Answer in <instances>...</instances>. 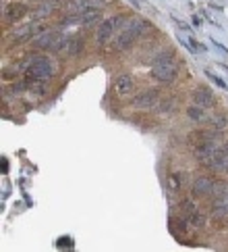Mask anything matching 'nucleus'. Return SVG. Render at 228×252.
Listing matches in <instances>:
<instances>
[{
	"label": "nucleus",
	"instance_id": "obj_1",
	"mask_svg": "<svg viewBox=\"0 0 228 252\" xmlns=\"http://www.w3.org/2000/svg\"><path fill=\"white\" fill-rule=\"evenodd\" d=\"M145 30H150V23L145 21V19H141V17H135V19H131L129 28H127V30L114 40V50L123 52V50H127V48H131L133 44H135V40L139 38V35H141Z\"/></svg>",
	"mask_w": 228,
	"mask_h": 252
},
{
	"label": "nucleus",
	"instance_id": "obj_2",
	"mask_svg": "<svg viewBox=\"0 0 228 252\" xmlns=\"http://www.w3.org/2000/svg\"><path fill=\"white\" fill-rule=\"evenodd\" d=\"M27 79H38V82H46V79H52L54 77V67H52V61L44 55L38 57H29V67L25 71Z\"/></svg>",
	"mask_w": 228,
	"mask_h": 252
},
{
	"label": "nucleus",
	"instance_id": "obj_3",
	"mask_svg": "<svg viewBox=\"0 0 228 252\" xmlns=\"http://www.w3.org/2000/svg\"><path fill=\"white\" fill-rule=\"evenodd\" d=\"M125 19H127L125 15H114V17H108V19H104L102 23L98 25V32H96V42L100 44V46H104V44L112 38V33L118 30V25H121Z\"/></svg>",
	"mask_w": 228,
	"mask_h": 252
},
{
	"label": "nucleus",
	"instance_id": "obj_4",
	"mask_svg": "<svg viewBox=\"0 0 228 252\" xmlns=\"http://www.w3.org/2000/svg\"><path fill=\"white\" fill-rule=\"evenodd\" d=\"M222 131H218L214 138H209V140H205V142H202V144H197V146L193 148V157L199 160V163H203V160H207L212 155H216V150L222 146Z\"/></svg>",
	"mask_w": 228,
	"mask_h": 252
},
{
	"label": "nucleus",
	"instance_id": "obj_5",
	"mask_svg": "<svg viewBox=\"0 0 228 252\" xmlns=\"http://www.w3.org/2000/svg\"><path fill=\"white\" fill-rule=\"evenodd\" d=\"M178 75V65L177 61H170V63H162V65H153L152 67V77L160 84H172Z\"/></svg>",
	"mask_w": 228,
	"mask_h": 252
},
{
	"label": "nucleus",
	"instance_id": "obj_6",
	"mask_svg": "<svg viewBox=\"0 0 228 252\" xmlns=\"http://www.w3.org/2000/svg\"><path fill=\"white\" fill-rule=\"evenodd\" d=\"M209 171H226L228 167V142H222V146L216 150V155H212L207 160L202 163Z\"/></svg>",
	"mask_w": 228,
	"mask_h": 252
},
{
	"label": "nucleus",
	"instance_id": "obj_7",
	"mask_svg": "<svg viewBox=\"0 0 228 252\" xmlns=\"http://www.w3.org/2000/svg\"><path fill=\"white\" fill-rule=\"evenodd\" d=\"M158 100H160V92L150 88V90H141V92L133 98V106L135 109H141V111H150V109H156Z\"/></svg>",
	"mask_w": 228,
	"mask_h": 252
},
{
	"label": "nucleus",
	"instance_id": "obj_8",
	"mask_svg": "<svg viewBox=\"0 0 228 252\" xmlns=\"http://www.w3.org/2000/svg\"><path fill=\"white\" fill-rule=\"evenodd\" d=\"M214 184L216 179L209 177V175H197L193 179V184H191V194L193 198H202V196H209L214 190Z\"/></svg>",
	"mask_w": 228,
	"mask_h": 252
},
{
	"label": "nucleus",
	"instance_id": "obj_9",
	"mask_svg": "<svg viewBox=\"0 0 228 252\" xmlns=\"http://www.w3.org/2000/svg\"><path fill=\"white\" fill-rule=\"evenodd\" d=\"M60 38H62L60 32L48 30V32H44V33H40V35H35L33 42H31V46L38 48V50H52L54 46H56V42H58Z\"/></svg>",
	"mask_w": 228,
	"mask_h": 252
},
{
	"label": "nucleus",
	"instance_id": "obj_10",
	"mask_svg": "<svg viewBox=\"0 0 228 252\" xmlns=\"http://www.w3.org/2000/svg\"><path fill=\"white\" fill-rule=\"evenodd\" d=\"M25 15H27V6L21 4V2H13V4H8L6 8H2V17H4V23L6 25L19 23Z\"/></svg>",
	"mask_w": 228,
	"mask_h": 252
},
{
	"label": "nucleus",
	"instance_id": "obj_11",
	"mask_svg": "<svg viewBox=\"0 0 228 252\" xmlns=\"http://www.w3.org/2000/svg\"><path fill=\"white\" fill-rule=\"evenodd\" d=\"M133 90H135V82H133V77L129 73H121V75L116 77V82H114V94L118 98L131 96Z\"/></svg>",
	"mask_w": 228,
	"mask_h": 252
},
{
	"label": "nucleus",
	"instance_id": "obj_12",
	"mask_svg": "<svg viewBox=\"0 0 228 252\" xmlns=\"http://www.w3.org/2000/svg\"><path fill=\"white\" fill-rule=\"evenodd\" d=\"M191 98H193V102H195V104H202V106H205V109H209V106H214V104H216V96H214V92H212L209 88H203V86L195 88L193 92H191Z\"/></svg>",
	"mask_w": 228,
	"mask_h": 252
},
{
	"label": "nucleus",
	"instance_id": "obj_13",
	"mask_svg": "<svg viewBox=\"0 0 228 252\" xmlns=\"http://www.w3.org/2000/svg\"><path fill=\"white\" fill-rule=\"evenodd\" d=\"M104 4V0H73V2H69L67 6V13L69 15H81L89 11V8H100Z\"/></svg>",
	"mask_w": 228,
	"mask_h": 252
},
{
	"label": "nucleus",
	"instance_id": "obj_14",
	"mask_svg": "<svg viewBox=\"0 0 228 252\" xmlns=\"http://www.w3.org/2000/svg\"><path fill=\"white\" fill-rule=\"evenodd\" d=\"M40 30H42V23L31 21V23L23 25V28L15 30V32L11 33V38H8V40H13V42H23V40H27V38H33V35L38 33Z\"/></svg>",
	"mask_w": 228,
	"mask_h": 252
},
{
	"label": "nucleus",
	"instance_id": "obj_15",
	"mask_svg": "<svg viewBox=\"0 0 228 252\" xmlns=\"http://www.w3.org/2000/svg\"><path fill=\"white\" fill-rule=\"evenodd\" d=\"M209 215H212L214 219H226L228 217V194L216 198L212 202V206H209Z\"/></svg>",
	"mask_w": 228,
	"mask_h": 252
},
{
	"label": "nucleus",
	"instance_id": "obj_16",
	"mask_svg": "<svg viewBox=\"0 0 228 252\" xmlns=\"http://www.w3.org/2000/svg\"><path fill=\"white\" fill-rule=\"evenodd\" d=\"M79 19H81V25H83V28H94V25H100L102 23V8H89V11L79 15Z\"/></svg>",
	"mask_w": 228,
	"mask_h": 252
},
{
	"label": "nucleus",
	"instance_id": "obj_17",
	"mask_svg": "<svg viewBox=\"0 0 228 252\" xmlns=\"http://www.w3.org/2000/svg\"><path fill=\"white\" fill-rule=\"evenodd\" d=\"M207 127L214 131H224L228 127V115L226 113H216L212 117H207Z\"/></svg>",
	"mask_w": 228,
	"mask_h": 252
},
{
	"label": "nucleus",
	"instance_id": "obj_18",
	"mask_svg": "<svg viewBox=\"0 0 228 252\" xmlns=\"http://www.w3.org/2000/svg\"><path fill=\"white\" fill-rule=\"evenodd\" d=\"M207 109L205 106H202V104H191V106H187V117L191 121H195V123H205L207 121V113H205Z\"/></svg>",
	"mask_w": 228,
	"mask_h": 252
},
{
	"label": "nucleus",
	"instance_id": "obj_19",
	"mask_svg": "<svg viewBox=\"0 0 228 252\" xmlns=\"http://www.w3.org/2000/svg\"><path fill=\"white\" fill-rule=\"evenodd\" d=\"M56 4H58V0H46V2H42V4L31 13L33 19H44V17H50L54 11H56Z\"/></svg>",
	"mask_w": 228,
	"mask_h": 252
},
{
	"label": "nucleus",
	"instance_id": "obj_20",
	"mask_svg": "<svg viewBox=\"0 0 228 252\" xmlns=\"http://www.w3.org/2000/svg\"><path fill=\"white\" fill-rule=\"evenodd\" d=\"M185 221H187V227H189V229H203L205 223H207V217H205L202 211H195V213L187 215Z\"/></svg>",
	"mask_w": 228,
	"mask_h": 252
},
{
	"label": "nucleus",
	"instance_id": "obj_21",
	"mask_svg": "<svg viewBox=\"0 0 228 252\" xmlns=\"http://www.w3.org/2000/svg\"><path fill=\"white\" fill-rule=\"evenodd\" d=\"M166 188L170 194H178L182 190V173H178V171H170V173L166 175Z\"/></svg>",
	"mask_w": 228,
	"mask_h": 252
},
{
	"label": "nucleus",
	"instance_id": "obj_22",
	"mask_svg": "<svg viewBox=\"0 0 228 252\" xmlns=\"http://www.w3.org/2000/svg\"><path fill=\"white\" fill-rule=\"evenodd\" d=\"M153 111L158 115H172L177 111V98H160Z\"/></svg>",
	"mask_w": 228,
	"mask_h": 252
},
{
	"label": "nucleus",
	"instance_id": "obj_23",
	"mask_svg": "<svg viewBox=\"0 0 228 252\" xmlns=\"http://www.w3.org/2000/svg\"><path fill=\"white\" fill-rule=\"evenodd\" d=\"M83 48H85V40H83V38H79V35H75V38H71V40H69L67 55H69L71 59H75V57H79L81 52H83Z\"/></svg>",
	"mask_w": 228,
	"mask_h": 252
},
{
	"label": "nucleus",
	"instance_id": "obj_24",
	"mask_svg": "<svg viewBox=\"0 0 228 252\" xmlns=\"http://www.w3.org/2000/svg\"><path fill=\"white\" fill-rule=\"evenodd\" d=\"M218 131H214V129H199V131H193V133H189V142L191 144H202V142H205V140H209V138H214Z\"/></svg>",
	"mask_w": 228,
	"mask_h": 252
},
{
	"label": "nucleus",
	"instance_id": "obj_25",
	"mask_svg": "<svg viewBox=\"0 0 228 252\" xmlns=\"http://www.w3.org/2000/svg\"><path fill=\"white\" fill-rule=\"evenodd\" d=\"M170 61H175V50L166 48V50H162L160 55L152 61V65H162V63H170Z\"/></svg>",
	"mask_w": 228,
	"mask_h": 252
},
{
	"label": "nucleus",
	"instance_id": "obj_26",
	"mask_svg": "<svg viewBox=\"0 0 228 252\" xmlns=\"http://www.w3.org/2000/svg\"><path fill=\"white\" fill-rule=\"evenodd\" d=\"M180 211H182V215H191V213H195V211H199L197 209V202L193 200V198H185V200H180Z\"/></svg>",
	"mask_w": 228,
	"mask_h": 252
},
{
	"label": "nucleus",
	"instance_id": "obj_27",
	"mask_svg": "<svg viewBox=\"0 0 228 252\" xmlns=\"http://www.w3.org/2000/svg\"><path fill=\"white\" fill-rule=\"evenodd\" d=\"M228 194V186L224 182H216L214 184V190H212V196L214 198H220V196H226Z\"/></svg>",
	"mask_w": 228,
	"mask_h": 252
},
{
	"label": "nucleus",
	"instance_id": "obj_28",
	"mask_svg": "<svg viewBox=\"0 0 228 252\" xmlns=\"http://www.w3.org/2000/svg\"><path fill=\"white\" fill-rule=\"evenodd\" d=\"M205 75H207L209 79H212V82H214V84H216L218 88H222V90H228V86H226V84H224V82H222V79H220V77H218L216 73H212V71H205Z\"/></svg>",
	"mask_w": 228,
	"mask_h": 252
},
{
	"label": "nucleus",
	"instance_id": "obj_29",
	"mask_svg": "<svg viewBox=\"0 0 228 252\" xmlns=\"http://www.w3.org/2000/svg\"><path fill=\"white\" fill-rule=\"evenodd\" d=\"M212 44H214V46H216L218 50H222V52H228V48H224V46H222V44L218 42V40H212Z\"/></svg>",
	"mask_w": 228,
	"mask_h": 252
},
{
	"label": "nucleus",
	"instance_id": "obj_30",
	"mask_svg": "<svg viewBox=\"0 0 228 252\" xmlns=\"http://www.w3.org/2000/svg\"><path fill=\"white\" fill-rule=\"evenodd\" d=\"M191 21H193L195 28H199V25H202V21H199V17H195V15H193V19H191Z\"/></svg>",
	"mask_w": 228,
	"mask_h": 252
},
{
	"label": "nucleus",
	"instance_id": "obj_31",
	"mask_svg": "<svg viewBox=\"0 0 228 252\" xmlns=\"http://www.w3.org/2000/svg\"><path fill=\"white\" fill-rule=\"evenodd\" d=\"M226 171H228V167H226Z\"/></svg>",
	"mask_w": 228,
	"mask_h": 252
}]
</instances>
